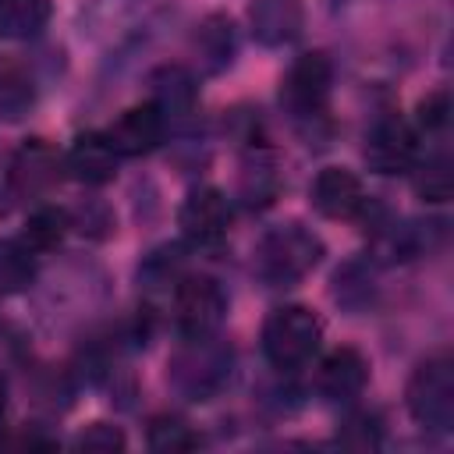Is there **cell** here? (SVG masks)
<instances>
[{"label": "cell", "mask_w": 454, "mask_h": 454, "mask_svg": "<svg viewBox=\"0 0 454 454\" xmlns=\"http://www.w3.org/2000/svg\"><path fill=\"white\" fill-rule=\"evenodd\" d=\"M7 397H11V390H7V380H4V372H0V422H4V415H7Z\"/></svg>", "instance_id": "4dcf8cb0"}, {"label": "cell", "mask_w": 454, "mask_h": 454, "mask_svg": "<svg viewBox=\"0 0 454 454\" xmlns=\"http://www.w3.org/2000/svg\"><path fill=\"white\" fill-rule=\"evenodd\" d=\"M337 443L348 450H376L383 443V419L372 408H351L337 429Z\"/></svg>", "instance_id": "484cf974"}, {"label": "cell", "mask_w": 454, "mask_h": 454, "mask_svg": "<svg viewBox=\"0 0 454 454\" xmlns=\"http://www.w3.org/2000/svg\"><path fill=\"white\" fill-rule=\"evenodd\" d=\"M184 273V248L181 245H160L153 248L142 266H138V280L145 287H160V284H177Z\"/></svg>", "instance_id": "4316f807"}, {"label": "cell", "mask_w": 454, "mask_h": 454, "mask_svg": "<svg viewBox=\"0 0 454 454\" xmlns=\"http://www.w3.org/2000/svg\"><path fill=\"white\" fill-rule=\"evenodd\" d=\"M67 216H71V231H78L92 241H103L114 234V209L103 199H82L78 206L67 209Z\"/></svg>", "instance_id": "83f0119b"}, {"label": "cell", "mask_w": 454, "mask_h": 454, "mask_svg": "<svg viewBox=\"0 0 454 454\" xmlns=\"http://www.w3.org/2000/svg\"><path fill=\"white\" fill-rule=\"evenodd\" d=\"M330 298L348 316L369 312L376 305V273H372V262L369 259H348V262H340L333 270V277H330Z\"/></svg>", "instance_id": "ac0fdd59"}, {"label": "cell", "mask_w": 454, "mask_h": 454, "mask_svg": "<svg viewBox=\"0 0 454 454\" xmlns=\"http://www.w3.org/2000/svg\"><path fill=\"white\" fill-rule=\"evenodd\" d=\"M234 362L238 355L220 333L181 337V344L167 358V387L188 404H206L227 390Z\"/></svg>", "instance_id": "6da1fadb"}, {"label": "cell", "mask_w": 454, "mask_h": 454, "mask_svg": "<svg viewBox=\"0 0 454 454\" xmlns=\"http://www.w3.org/2000/svg\"><path fill=\"white\" fill-rule=\"evenodd\" d=\"M39 277V252L25 238H0V294H21Z\"/></svg>", "instance_id": "44dd1931"}, {"label": "cell", "mask_w": 454, "mask_h": 454, "mask_svg": "<svg viewBox=\"0 0 454 454\" xmlns=\"http://www.w3.org/2000/svg\"><path fill=\"white\" fill-rule=\"evenodd\" d=\"M149 103L163 114L167 124H184L199 106V78L184 64H160L145 78Z\"/></svg>", "instance_id": "9a60e30c"}, {"label": "cell", "mask_w": 454, "mask_h": 454, "mask_svg": "<svg viewBox=\"0 0 454 454\" xmlns=\"http://www.w3.org/2000/svg\"><path fill=\"white\" fill-rule=\"evenodd\" d=\"M404 404L415 426L426 433H450L454 429V358L429 355L415 365L404 387Z\"/></svg>", "instance_id": "277c9868"}, {"label": "cell", "mask_w": 454, "mask_h": 454, "mask_svg": "<svg viewBox=\"0 0 454 454\" xmlns=\"http://www.w3.org/2000/svg\"><path fill=\"white\" fill-rule=\"evenodd\" d=\"M231 199L213 188V184H199L184 195L181 209H177V227L184 234L188 245L195 248H216L227 231H231Z\"/></svg>", "instance_id": "30bf717a"}, {"label": "cell", "mask_w": 454, "mask_h": 454, "mask_svg": "<svg viewBox=\"0 0 454 454\" xmlns=\"http://www.w3.org/2000/svg\"><path fill=\"white\" fill-rule=\"evenodd\" d=\"M411 174V188H415V195L422 199V202H433V206H440V202H447L450 199V192H454V174H450V156H447V149H436V153H419V160H415V167L408 170Z\"/></svg>", "instance_id": "7402d4cb"}, {"label": "cell", "mask_w": 454, "mask_h": 454, "mask_svg": "<svg viewBox=\"0 0 454 454\" xmlns=\"http://www.w3.org/2000/svg\"><path fill=\"white\" fill-rule=\"evenodd\" d=\"M192 53L202 67V74H223L238 57V28L234 18L223 11L206 14L192 32Z\"/></svg>", "instance_id": "e0dca14e"}, {"label": "cell", "mask_w": 454, "mask_h": 454, "mask_svg": "<svg viewBox=\"0 0 454 454\" xmlns=\"http://www.w3.org/2000/svg\"><path fill=\"white\" fill-rule=\"evenodd\" d=\"M422 153V135L415 131V124L401 114H383L372 121L369 135H365V163L372 174L380 177H397L408 174L415 167Z\"/></svg>", "instance_id": "ba28073f"}, {"label": "cell", "mask_w": 454, "mask_h": 454, "mask_svg": "<svg viewBox=\"0 0 454 454\" xmlns=\"http://www.w3.org/2000/svg\"><path fill=\"white\" fill-rule=\"evenodd\" d=\"M53 18V0H0V35L35 39Z\"/></svg>", "instance_id": "cb8c5ba5"}, {"label": "cell", "mask_w": 454, "mask_h": 454, "mask_svg": "<svg viewBox=\"0 0 454 454\" xmlns=\"http://www.w3.org/2000/svg\"><path fill=\"white\" fill-rule=\"evenodd\" d=\"M117 167H121V156L110 145L106 131H78L71 138V145L64 149V170L78 184L99 188L117 177Z\"/></svg>", "instance_id": "2e32d148"}, {"label": "cell", "mask_w": 454, "mask_h": 454, "mask_svg": "<svg viewBox=\"0 0 454 454\" xmlns=\"http://www.w3.org/2000/svg\"><path fill=\"white\" fill-rule=\"evenodd\" d=\"M64 153L50 145L46 138H25L7 167V184L18 199H46L64 181Z\"/></svg>", "instance_id": "9c48e42d"}, {"label": "cell", "mask_w": 454, "mask_h": 454, "mask_svg": "<svg viewBox=\"0 0 454 454\" xmlns=\"http://www.w3.org/2000/svg\"><path fill=\"white\" fill-rule=\"evenodd\" d=\"M39 89L28 64L14 57H0V124H18L35 110Z\"/></svg>", "instance_id": "d6986e66"}, {"label": "cell", "mask_w": 454, "mask_h": 454, "mask_svg": "<svg viewBox=\"0 0 454 454\" xmlns=\"http://www.w3.org/2000/svg\"><path fill=\"white\" fill-rule=\"evenodd\" d=\"M170 312H174V326H177L181 337L220 333V326L227 319V291H223V284L216 277L184 270L181 280L174 284Z\"/></svg>", "instance_id": "8992f818"}, {"label": "cell", "mask_w": 454, "mask_h": 454, "mask_svg": "<svg viewBox=\"0 0 454 454\" xmlns=\"http://www.w3.org/2000/svg\"><path fill=\"white\" fill-rule=\"evenodd\" d=\"M415 131L426 138V135H443L447 124H450V96L447 89H436V92H426L419 103H415V117H411Z\"/></svg>", "instance_id": "f1b7e54d"}, {"label": "cell", "mask_w": 454, "mask_h": 454, "mask_svg": "<svg viewBox=\"0 0 454 454\" xmlns=\"http://www.w3.org/2000/svg\"><path fill=\"white\" fill-rule=\"evenodd\" d=\"M248 32L266 50H284L305 32V0H248Z\"/></svg>", "instance_id": "5bb4252c"}, {"label": "cell", "mask_w": 454, "mask_h": 454, "mask_svg": "<svg viewBox=\"0 0 454 454\" xmlns=\"http://www.w3.org/2000/svg\"><path fill=\"white\" fill-rule=\"evenodd\" d=\"M167 128L170 124L163 121V114L145 99V103L121 110L117 121L106 128V138L121 160H135V156H149L153 149H160L167 138Z\"/></svg>", "instance_id": "4fadbf2b"}, {"label": "cell", "mask_w": 454, "mask_h": 454, "mask_svg": "<svg viewBox=\"0 0 454 454\" xmlns=\"http://www.w3.org/2000/svg\"><path fill=\"white\" fill-rule=\"evenodd\" d=\"M333 89V64L323 50L298 53L280 78V106L294 124H316L326 117Z\"/></svg>", "instance_id": "5b68a950"}, {"label": "cell", "mask_w": 454, "mask_h": 454, "mask_svg": "<svg viewBox=\"0 0 454 454\" xmlns=\"http://www.w3.org/2000/svg\"><path fill=\"white\" fill-rule=\"evenodd\" d=\"M163 0H85L78 7V32L89 43L121 46L135 43L138 32L156 18V7Z\"/></svg>", "instance_id": "52a82bcc"}, {"label": "cell", "mask_w": 454, "mask_h": 454, "mask_svg": "<svg viewBox=\"0 0 454 454\" xmlns=\"http://www.w3.org/2000/svg\"><path fill=\"white\" fill-rule=\"evenodd\" d=\"M323 348V319L309 305H277L262 323V355L277 372L305 369Z\"/></svg>", "instance_id": "3957f363"}, {"label": "cell", "mask_w": 454, "mask_h": 454, "mask_svg": "<svg viewBox=\"0 0 454 454\" xmlns=\"http://www.w3.org/2000/svg\"><path fill=\"white\" fill-rule=\"evenodd\" d=\"M323 255H326L323 238L312 227L287 220V223L270 227L259 238V245L252 252V270L266 287L284 291V287L301 284L323 262Z\"/></svg>", "instance_id": "7a4b0ae2"}, {"label": "cell", "mask_w": 454, "mask_h": 454, "mask_svg": "<svg viewBox=\"0 0 454 454\" xmlns=\"http://www.w3.org/2000/svg\"><path fill=\"white\" fill-rule=\"evenodd\" d=\"M369 387V358L344 344V348H333L319 358V369H316V390L323 401L330 404H355Z\"/></svg>", "instance_id": "8fae6325"}, {"label": "cell", "mask_w": 454, "mask_h": 454, "mask_svg": "<svg viewBox=\"0 0 454 454\" xmlns=\"http://www.w3.org/2000/svg\"><path fill=\"white\" fill-rule=\"evenodd\" d=\"M71 234V216L64 206H53V202H39L28 216H25V231L21 238L28 241L32 252H53L64 245V238Z\"/></svg>", "instance_id": "603a6c76"}, {"label": "cell", "mask_w": 454, "mask_h": 454, "mask_svg": "<svg viewBox=\"0 0 454 454\" xmlns=\"http://www.w3.org/2000/svg\"><path fill=\"white\" fill-rule=\"evenodd\" d=\"M309 202L326 220H358L369 195L355 170L348 167H323L309 184Z\"/></svg>", "instance_id": "7c38bea8"}, {"label": "cell", "mask_w": 454, "mask_h": 454, "mask_svg": "<svg viewBox=\"0 0 454 454\" xmlns=\"http://www.w3.org/2000/svg\"><path fill=\"white\" fill-rule=\"evenodd\" d=\"M145 443L156 454H188L202 443V436L181 415H156L145 429Z\"/></svg>", "instance_id": "d4e9b609"}, {"label": "cell", "mask_w": 454, "mask_h": 454, "mask_svg": "<svg viewBox=\"0 0 454 454\" xmlns=\"http://www.w3.org/2000/svg\"><path fill=\"white\" fill-rule=\"evenodd\" d=\"M280 170L277 160L266 149H252L241 160V174H238V199L248 209H266L277 195H280Z\"/></svg>", "instance_id": "ffe728a7"}, {"label": "cell", "mask_w": 454, "mask_h": 454, "mask_svg": "<svg viewBox=\"0 0 454 454\" xmlns=\"http://www.w3.org/2000/svg\"><path fill=\"white\" fill-rule=\"evenodd\" d=\"M124 447H128V436L114 422H89L74 436V450H89V454H114V450H124Z\"/></svg>", "instance_id": "f546056e"}]
</instances>
